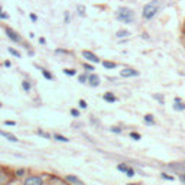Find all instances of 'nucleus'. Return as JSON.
Masks as SVG:
<instances>
[{
	"instance_id": "1",
	"label": "nucleus",
	"mask_w": 185,
	"mask_h": 185,
	"mask_svg": "<svg viewBox=\"0 0 185 185\" xmlns=\"http://www.w3.org/2000/svg\"><path fill=\"white\" fill-rule=\"evenodd\" d=\"M116 16H117V19L125 22V23H132L133 19H135V13H133L132 9H129V7H120L117 10Z\"/></svg>"
},
{
	"instance_id": "2",
	"label": "nucleus",
	"mask_w": 185,
	"mask_h": 185,
	"mask_svg": "<svg viewBox=\"0 0 185 185\" xmlns=\"http://www.w3.org/2000/svg\"><path fill=\"white\" fill-rule=\"evenodd\" d=\"M158 9H159V2L158 0H152L151 3H148L143 7V18L145 19H152L153 16L156 15Z\"/></svg>"
},
{
	"instance_id": "3",
	"label": "nucleus",
	"mask_w": 185,
	"mask_h": 185,
	"mask_svg": "<svg viewBox=\"0 0 185 185\" xmlns=\"http://www.w3.org/2000/svg\"><path fill=\"white\" fill-rule=\"evenodd\" d=\"M25 184L26 185H42V178L41 177H31V178H28L26 181H25Z\"/></svg>"
},
{
	"instance_id": "4",
	"label": "nucleus",
	"mask_w": 185,
	"mask_h": 185,
	"mask_svg": "<svg viewBox=\"0 0 185 185\" xmlns=\"http://www.w3.org/2000/svg\"><path fill=\"white\" fill-rule=\"evenodd\" d=\"M83 57H84L86 60L91 61V62H99V61H100L99 58H97V57H96L92 52H90V51H84V52H83Z\"/></svg>"
},
{
	"instance_id": "5",
	"label": "nucleus",
	"mask_w": 185,
	"mask_h": 185,
	"mask_svg": "<svg viewBox=\"0 0 185 185\" xmlns=\"http://www.w3.org/2000/svg\"><path fill=\"white\" fill-rule=\"evenodd\" d=\"M120 75L122 77H135V75H138V71H135L132 68H126V70H122Z\"/></svg>"
},
{
	"instance_id": "6",
	"label": "nucleus",
	"mask_w": 185,
	"mask_h": 185,
	"mask_svg": "<svg viewBox=\"0 0 185 185\" xmlns=\"http://www.w3.org/2000/svg\"><path fill=\"white\" fill-rule=\"evenodd\" d=\"M6 33H7V36H9L12 41H15V42H19V41H20V38L18 36V33L15 32V31H12V29L6 28Z\"/></svg>"
},
{
	"instance_id": "7",
	"label": "nucleus",
	"mask_w": 185,
	"mask_h": 185,
	"mask_svg": "<svg viewBox=\"0 0 185 185\" xmlns=\"http://www.w3.org/2000/svg\"><path fill=\"white\" fill-rule=\"evenodd\" d=\"M184 109H185V104L178 99V97H177V99H175V104H174V110H177V112H182Z\"/></svg>"
},
{
	"instance_id": "8",
	"label": "nucleus",
	"mask_w": 185,
	"mask_h": 185,
	"mask_svg": "<svg viewBox=\"0 0 185 185\" xmlns=\"http://www.w3.org/2000/svg\"><path fill=\"white\" fill-rule=\"evenodd\" d=\"M0 136L6 138L7 140H12V142H18V140H19V139L16 138L15 135H12V133H7V132H3V130H0Z\"/></svg>"
},
{
	"instance_id": "9",
	"label": "nucleus",
	"mask_w": 185,
	"mask_h": 185,
	"mask_svg": "<svg viewBox=\"0 0 185 185\" xmlns=\"http://www.w3.org/2000/svg\"><path fill=\"white\" fill-rule=\"evenodd\" d=\"M88 80H90V84H91L92 87H97L100 84V78L97 77V75H91Z\"/></svg>"
},
{
	"instance_id": "10",
	"label": "nucleus",
	"mask_w": 185,
	"mask_h": 185,
	"mask_svg": "<svg viewBox=\"0 0 185 185\" xmlns=\"http://www.w3.org/2000/svg\"><path fill=\"white\" fill-rule=\"evenodd\" d=\"M104 100L109 101V103H114V101H116V97H114L113 94H110V92H107V94H104Z\"/></svg>"
},
{
	"instance_id": "11",
	"label": "nucleus",
	"mask_w": 185,
	"mask_h": 185,
	"mask_svg": "<svg viewBox=\"0 0 185 185\" xmlns=\"http://www.w3.org/2000/svg\"><path fill=\"white\" fill-rule=\"evenodd\" d=\"M130 33H129V31H119V32L116 33V36L117 38H127Z\"/></svg>"
},
{
	"instance_id": "12",
	"label": "nucleus",
	"mask_w": 185,
	"mask_h": 185,
	"mask_svg": "<svg viewBox=\"0 0 185 185\" xmlns=\"http://www.w3.org/2000/svg\"><path fill=\"white\" fill-rule=\"evenodd\" d=\"M67 181L68 182H74V184H81V181L78 178H75V177H67Z\"/></svg>"
},
{
	"instance_id": "13",
	"label": "nucleus",
	"mask_w": 185,
	"mask_h": 185,
	"mask_svg": "<svg viewBox=\"0 0 185 185\" xmlns=\"http://www.w3.org/2000/svg\"><path fill=\"white\" fill-rule=\"evenodd\" d=\"M7 51H9L10 54H12V55H15L16 58H20V52H19V51H16V49H13V48H9Z\"/></svg>"
},
{
	"instance_id": "14",
	"label": "nucleus",
	"mask_w": 185,
	"mask_h": 185,
	"mask_svg": "<svg viewBox=\"0 0 185 185\" xmlns=\"http://www.w3.org/2000/svg\"><path fill=\"white\" fill-rule=\"evenodd\" d=\"M55 139H57V140H60V142H68V140H70V139H67L65 136H62V135H58V133L55 135Z\"/></svg>"
},
{
	"instance_id": "15",
	"label": "nucleus",
	"mask_w": 185,
	"mask_h": 185,
	"mask_svg": "<svg viewBox=\"0 0 185 185\" xmlns=\"http://www.w3.org/2000/svg\"><path fill=\"white\" fill-rule=\"evenodd\" d=\"M103 65H104V68H116V64L114 62H109V61H104Z\"/></svg>"
},
{
	"instance_id": "16",
	"label": "nucleus",
	"mask_w": 185,
	"mask_h": 185,
	"mask_svg": "<svg viewBox=\"0 0 185 185\" xmlns=\"http://www.w3.org/2000/svg\"><path fill=\"white\" fill-rule=\"evenodd\" d=\"M41 71H42V74H44V77H45V78H48V80H52V78H54V77H52V74H51V73H48L46 70H41Z\"/></svg>"
},
{
	"instance_id": "17",
	"label": "nucleus",
	"mask_w": 185,
	"mask_h": 185,
	"mask_svg": "<svg viewBox=\"0 0 185 185\" xmlns=\"http://www.w3.org/2000/svg\"><path fill=\"white\" fill-rule=\"evenodd\" d=\"M117 169H119V171H122V172H127V169H129V166L125 165V164H120V165L117 166Z\"/></svg>"
},
{
	"instance_id": "18",
	"label": "nucleus",
	"mask_w": 185,
	"mask_h": 185,
	"mask_svg": "<svg viewBox=\"0 0 185 185\" xmlns=\"http://www.w3.org/2000/svg\"><path fill=\"white\" fill-rule=\"evenodd\" d=\"M22 87H23L26 91H29V90H31V84H29L28 81H23V83H22Z\"/></svg>"
},
{
	"instance_id": "19",
	"label": "nucleus",
	"mask_w": 185,
	"mask_h": 185,
	"mask_svg": "<svg viewBox=\"0 0 185 185\" xmlns=\"http://www.w3.org/2000/svg\"><path fill=\"white\" fill-rule=\"evenodd\" d=\"M130 138H132V139H135V140H139V139H140V135H139V133H135V132H132V133H130Z\"/></svg>"
},
{
	"instance_id": "20",
	"label": "nucleus",
	"mask_w": 185,
	"mask_h": 185,
	"mask_svg": "<svg viewBox=\"0 0 185 185\" xmlns=\"http://www.w3.org/2000/svg\"><path fill=\"white\" fill-rule=\"evenodd\" d=\"M64 74H67V75H75V70H64Z\"/></svg>"
},
{
	"instance_id": "21",
	"label": "nucleus",
	"mask_w": 185,
	"mask_h": 185,
	"mask_svg": "<svg viewBox=\"0 0 185 185\" xmlns=\"http://www.w3.org/2000/svg\"><path fill=\"white\" fill-rule=\"evenodd\" d=\"M145 120L148 122V123H151V125L153 123V117L151 116V114H148V116H145Z\"/></svg>"
},
{
	"instance_id": "22",
	"label": "nucleus",
	"mask_w": 185,
	"mask_h": 185,
	"mask_svg": "<svg viewBox=\"0 0 185 185\" xmlns=\"http://www.w3.org/2000/svg\"><path fill=\"white\" fill-rule=\"evenodd\" d=\"M126 175H127V177H133V175H135V171H133L132 168H129L127 172H126Z\"/></svg>"
},
{
	"instance_id": "23",
	"label": "nucleus",
	"mask_w": 185,
	"mask_h": 185,
	"mask_svg": "<svg viewBox=\"0 0 185 185\" xmlns=\"http://www.w3.org/2000/svg\"><path fill=\"white\" fill-rule=\"evenodd\" d=\"M77 9H78V13L80 15H84V10H86V7H84V6H78Z\"/></svg>"
},
{
	"instance_id": "24",
	"label": "nucleus",
	"mask_w": 185,
	"mask_h": 185,
	"mask_svg": "<svg viewBox=\"0 0 185 185\" xmlns=\"http://www.w3.org/2000/svg\"><path fill=\"white\" fill-rule=\"evenodd\" d=\"M71 114H73L74 117H78V116H80L78 110H75V109H73V110H71Z\"/></svg>"
},
{
	"instance_id": "25",
	"label": "nucleus",
	"mask_w": 185,
	"mask_h": 185,
	"mask_svg": "<svg viewBox=\"0 0 185 185\" xmlns=\"http://www.w3.org/2000/svg\"><path fill=\"white\" fill-rule=\"evenodd\" d=\"M41 135V136H44V138H46V139H49L51 138V136H49V135H48V133H45V132H42V130H39V132H38Z\"/></svg>"
},
{
	"instance_id": "26",
	"label": "nucleus",
	"mask_w": 185,
	"mask_h": 185,
	"mask_svg": "<svg viewBox=\"0 0 185 185\" xmlns=\"http://www.w3.org/2000/svg\"><path fill=\"white\" fill-rule=\"evenodd\" d=\"M162 178L168 179V181H174V178H172V177H169V175H166V174H162Z\"/></svg>"
},
{
	"instance_id": "27",
	"label": "nucleus",
	"mask_w": 185,
	"mask_h": 185,
	"mask_svg": "<svg viewBox=\"0 0 185 185\" xmlns=\"http://www.w3.org/2000/svg\"><path fill=\"white\" fill-rule=\"evenodd\" d=\"M80 107H83V109H86L87 107V103L84 101V100H80Z\"/></svg>"
},
{
	"instance_id": "28",
	"label": "nucleus",
	"mask_w": 185,
	"mask_h": 185,
	"mask_svg": "<svg viewBox=\"0 0 185 185\" xmlns=\"http://www.w3.org/2000/svg\"><path fill=\"white\" fill-rule=\"evenodd\" d=\"M86 80H87L86 75H80V83H86Z\"/></svg>"
},
{
	"instance_id": "29",
	"label": "nucleus",
	"mask_w": 185,
	"mask_h": 185,
	"mask_svg": "<svg viewBox=\"0 0 185 185\" xmlns=\"http://www.w3.org/2000/svg\"><path fill=\"white\" fill-rule=\"evenodd\" d=\"M5 125H7V126H15V122H10V120H7V122H5Z\"/></svg>"
},
{
	"instance_id": "30",
	"label": "nucleus",
	"mask_w": 185,
	"mask_h": 185,
	"mask_svg": "<svg viewBox=\"0 0 185 185\" xmlns=\"http://www.w3.org/2000/svg\"><path fill=\"white\" fill-rule=\"evenodd\" d=\"M31 19L33 20V22H36L38 20V18H36V15H33V13H31Z\"/></svg>"
},
{
	"instance_id": "31",
	"label": "nucleus",
	"mask_w": 185,
	"mask_h": 185,
	"mask_svg": "<svg viewBox=\"0 0 185 185\" xmlns=\"http://www.w3.org/2000/svg\"><path fill=\"white\" fill-rule=\"evenodd\" d=\"M112 132H116V133H120V132H122V130H120L119 127H113V129H112Z\"/></svg>"
},
{
	"instance_id": "32",
	"label": "nucleus",
	"mask_w": 185,
	"mask_h": 185,
	"mask_svg": "<svg viewBox=\"0 0 185 185\" xmlns=\"http://www.w3.org/2000/svg\"><path fill=\"white\" fill-rule=\"evenodd\" d=\"M6 181V177H3L2 174H0V182H5Z\"/></svg>"
},
{
	"instance_id": "33",
	"label": "nucleus",
	"mask_w": 185,
	"mask_h": 185,
	"mask_svg": "<svg viewBox=\"0 0 185 185\" xmlns=\"http://www.w3.org/2000/svg\"><path fill=\"white\" fill-rule=\"evenodd\" d=\"M84 67H86V70H88V71H91V70H94V68H92L91 65H87V64H86Z\"/></svg>"
},
{
	"instance_id": "34",
	"label": "nucleus",
	"mask_w": 185,
	"mask_h": 185,
	"mask_svg": "<svg viewBox=\"0 0 185 185\" xmlns=\"http://www.w3.org/2000/svg\"><path fill=\"white\" fill-rule=\"evenodd\" d=\"M39 44H42V45H44V44H45V39H44V38H41V39H39Z\"/></svg>"
},
{
	"instance_id": "35",
	"label": "nucleus",
	"mask_w": 185,
	"mask_h": 185,
	"mask_svg": "<svg viewBox=\"0 0 185 185\" xmlns=\"http://www.w3.org/2000/svg\"><path fill=\"white\" fill-rule=\"evenodd\" d=\"M23 174H25V172H23V171H18V175H19V177H22Z\"/></svg>"
},
{
	"instance_id": "36",
	"label": "nucleus",
	"mask_w": 185,
	"mask_h": 185,
	"mask_svg": "<svg viewBox=\"0 0 185 185\" xmlns=\"http://www.w3.org/2000/svg\"><path fill=\"white\" fill-rule=\"evenodd\" d=\"M70 20V16H68V13H65V22H68Z\"/></svg>"
},
{
	"instance_id": "37",
	"label": "nucleus",
	"mask_w": 185,
	"mask_h": 185,
	"mask_svg": "<svg viewBox=\"0 0 185 185\" xmlns=\"http://www.w3.org/2000/svg\"><path fill=\"white\" fill-rule=\"evenodd\" d=\"M181 179H182V181H184V182H185V174H184V175H182V177H181Z\"/></svg>"
},
{
	"instance_id": "38",
	"label": "nucleus",
	"mask_w": 185,
	"mask_h": 185,
	"mask_svg": "<svg viewBox=\"0 0 185 185\" xmlns=\"http://www.w3.org/2000/svg\"><path fill=\"white\" fill-rule=\"evenodd\" d=\"M0 13H2V9H0Z\"/></svg>"
}]
</instances>
